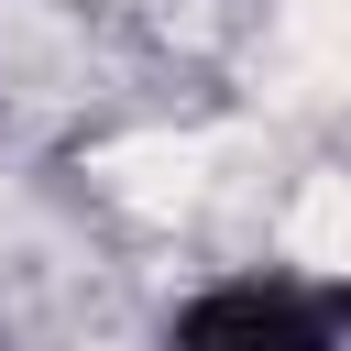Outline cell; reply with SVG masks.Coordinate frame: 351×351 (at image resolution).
Segmentation results:
<instances>
[{
    "label": "cell",
    "instance_id": "obj_1",
    "mask_svg": "<svg viewBox=\"0 0 351 351\" xmlns=\"http://www.w3.org/2000/svg\"><path fill=\"white\" fill-rule=\"evenodd\" d=\"M176 351H351V296L285 263H230L176 307Z\"/></svg>",
    "mask_w": 351,
    "mask_h": 351
},
{
    "label": "cell",
    "instance_id": "obj_2",
    "mask_svg": "<svg viewBox=\"0 0 351 351\" xmlns=\"http://www.w3.org/2000/svg\"><path fill=\"white\" fill-rule=\"evenodd\" d=\"M88 186H99V197H121L132 219H176V208H197V197H208V143H186V132L99 143V154H88Z\"/></svg>",
    "mask_w": 351,
    "mask_h": 351
},
{
    "label": "cell",
    "instance_id": "obj_3",
    "mask_svg": "<svg viewBox=\"0 0 351 351\" xmlns=\"http://www.w3.org/2000/svg\"><path fill=\"white\" fill-rule=\"evenodd\" d=\"M274 263L307 274V285H351V165H307L274 208Z\"/></svg>",
    "mask_w": 351,
    "mask_h": 351
},
{
    "label": "cell",
    "instance_id": "obj_4",
    "mask_svg": "<svg viewBox=\"0 0 351 351\" xmlns=\"http://www.w3.org/2000/svg\"><path fill=\"white\" fill-rule=\"evenodd\" d=\"M274 44L307 88H351V0H274Z\"/></svg>",
    "mask_w": 351,
    "mask_h": 351
}]
</instances>
